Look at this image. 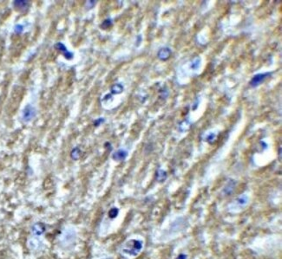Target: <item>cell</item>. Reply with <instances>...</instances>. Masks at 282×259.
I'll return each instance as SVG.
<instances>
[{"label":"cell","instance_id":"6da1fadb","mask_svg":"<svg viewBox=\"0 0 282 259\" xmlns=\"http://www.w3.org/2000/svg\"><path fill=\"white\" fill-rule=\"evenodd\" d=\"M142 247H143L142 241L138 240V239H131V240H128L124 244V246L122 248V251L125 254L135 257L142 250Z\"/></svg>","mask_w":282,"mask_h":259},{"label":"cell","instance_id":"7a4b0ae2","mask_svg":"<svg viewBox=\"0 0 282 259\" xmlns=\"http://www.w3.org/2000/svg\"><path fill=\"white\" fill-rule=\"evenodd\" d=\"M271 75V73L270 72H267V73H262V74H258V75H255L251 81H250V85L252 87H257L258 85H260V83H262L268 76Z\"/></svg>","mask_w":282,"mask_h":259},{"label":"cell","instance_id":"3957f363","mask_svg":"<svg viewBox=\"0 0 282 259\" xmlns=\"http://www.w3.org/2000/svg\"><path fill=\"white\" fill-rule=\"evenodd\" d=\"M45 231H46V226L43 223H36L35 224H33L31 228V232L36 237L42 236L45 232Z\"/></svg>","mask_w":282,"mask_h":259},{"label":"cell","instance_id":"277c9868","mask_svg":"<svg viewBox=\"0 0 282 259\" xmlns=\"http://www.w3.org/2000/svg\"><path fill=\"white\" fill-rule=\"evenodd\" d=\"M55 49L56 50H59L67 59H69V60H70V59H72V57H73V53H71L70 51H69L68 50H67V48L64 46V44H62V43H57V44H55Z\"/></svg>","mask_w":282,"mask_h":259},{"label":"cell","instance_id":"5b68a950","mask_svg":"<svg viewBox=\"0 0 282 259\" xmlns=\"http://www.w3.org/2000/svg\"><path fill=\"white\" fill-rule=\"evenodd\" d=\"M36 115V111H35V108H32L31 106H27L24 110V115H23V117L25 121L29 122L31 121L32 118H34Z\"/></svg>","mask_w":282,"mask_h":259},{"label":"cell","instance_id":"8992f818","mask_svg":"<svg viewBox=\"0 0 282 259\" xmlns=\"http://www.w3.org/2000/svg\"><path fill=\"white\" fill-rule=\"evenodd\" d=\"M171 54H172L171 50L169 48H168V47H164V48H162L159 50L157 56H158L159 59H161L163 61H166V60H168L169 57H170Z\"/></svg>","mask_w":282,"mask_h":259},{"label":"cell","instance_id":"52a82bcc","mask_svg":"<svg viewBox=\"0 0 282 259\" xmlns=\"http://www.w3.org/2000/svg\"><path fill=\"white\" fill-rule=\"evenodd\" d=\"M128 156V152L123 149H119L115 153H114L112 158L115 161H122L124 160Z\"/></svg>","mask_w":282,"mask_h":259},{"label":"cell","instance_id":"ba28073f","mask_svg":"<svg viewBox=\"0 0 282 259\" xmlns=\"http://www.w3.org/2000/svg\"><path fill=\"white\" fill-rule=\"evenodd\" d=\"M167 179V173L163 169H158L156 172V180L159 182H163Z\"/></svg>","mask_w":282,"mask_h":259},{"label":"cell","instance_id":"9c48e42d","mask_svg":"<svg viewBox=\"0 0 282 259\" xmlns=\"http://www.w3.org/2000/svg\"><path fill=\"white\" fill-rule=\"evenodd\" d=\"M29 5L28 1H15L14 6L18 10H25Z\"/></svg>","mask_w":282,"mask_h":259},{"label":"cell","instance_id":"30bf717a","mask_svg":"<svg viewBox=\"0 0 282 259\" xmlns=\"http://www.w3.org/2000/svg\"><path fill=\"white\" fill-rule=\"evenodd\" d=\"M122 91H123V87H122V84H119V83L114 84L112 87H111V88H110V92H111V94H113V95L121 94Z\"/></svg>","mask_w":282,"mask_h":259},{"label":"cell","instance_id":"8fae6325","mask_svg":"<svg viewBox=\"0 0 282 259\" xmlns=\"http://www.w3.org/2000/svg\"><path fill=\"white\" fill-rule=\"evenodd\" d=\"M80 155H81V150L78 147L74 148L70 153V156L74 160H77L80 158Z\"/></svg>","mask_w":282,"mask_h":259},{"label":"cell","instance_id":"7c38bea8","mask_svg":"<svg viewBox=\"0 0 282 259\" xmlns=\"http://www.w3.org/2000/svg\"><path fill=\"white\" fill-rule=\"evenodd\" d=\"M118 214H119V210H118V208H115V207L111 208L108 213V215L110 218H115L118 216Z\"/></svg>","mask_w":282,"mask_h":259},{"label":"cell","instance_id":"4fadbf2b","mask_svg":"<svg viewBox=\"0 0 282 259\" xmlns=\"http://www.w3.org/2000/svg\"><path fill=\"white\" fill-rule=\"evenodd\" d=\"M111 25H112V20H111L110 18H108V19H106V20H104V21H103V23L101 24V28H102V29L106 30V29L110 28Z\"/></svg>","mask_w":282,"mask_h":259},{"label":"cell","instance_id":"5bb4252c","mask_svg":"<svg viewBox=\"0 0 282 259\" xmlns=\"http://www.w3.org/2000/svg\"><path fill=\"white\" fill-rule=\"evenodd\" d=\"M238 202L240 204L243 205V204H246L247 202V196H241L240 198H239L238 199Z\"/></svg>","mask_w":282,"mask_h":259},{"label":"cell","instance_id":"9a60e30c","mask_svg":"<svg viewBox=\"0 0 282 259\" xmlns=\"http://www.w3.org/2000/svg\"><path fill=\"white\" fill-rule=\"evenodd\" d=\"M104 122V119H103V118H100V119H98V120H97V121H95V123H94V125L96 126V127H98L101 123H103Z\"/></svg>","mask_w":282,"mask_h":259},{"label":"cell","instance_id":"2e32d148","mask_svg":"<svg viewBox=\"0 0 282 259\" xmlns=\"http://www.w3.org/2000/svg\"><path fill=\"white\" fill-rule=\"evenodd\" d=\"M215 138V134H214V133H211V134H209L208 136V141H209V142H212L213 140H214V139Z\"/></svg>","mask_w":282,"mask_h":259},{"label":"cell","instance_id":"e0dca14e","mask_svg":"<svg viewBox=\"0 0 282 259\" xmlns=\"http://www.w3.org/2000/svg\"><path fill=\"white\" fill-rule=\"evenodd\" d=\"M15 30H16V31L17 32H18V30H19V32L23 30V27L21 26V25H17L16 26V28H15Z\"/></svg>","mask_w":282,"mask_h":259},{"label":"cell","instance_id":"ac0fdd59","mask_svg":"<svg viewBox=\"0 0 282 259\" xmlns=\"http://www.w3.org/2000/svg\"><path fill=\"white\" fill-rule=\"evenodd\" d=\"M176 259H186V256L185 255H183V254H181L178 258Z\"/></svg>","mask_w":282,"mask_h":259}]
</instances>
